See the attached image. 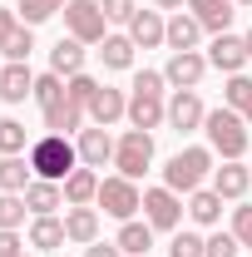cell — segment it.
Wrapping results in <instances>:
<instances>
[{"mask_svg": "<svg viewBox=\"0 0 252 257\" xmlns=\"http://www.w3.org/2000/svg\"><path fill=\"white\" fill-rule=\"evenodd\" d=\"M237 252H242L237 232H213V237H208V257H237Z\"/></svg>", "mask_w": 252, "mask_h": 257, "instance_id": "f35d334b", "label": "cell"}, {"mask_svg": "<svg viewBox=\"0 0 252 257\" xmlns=\"http://www.w3.org/2000/svg\"><path fill=\"white\" fill-rule=\"evenodd\" d=\"M213 149H203V144H193V149H178L173 159L163 163V188H173L178 198H188V193L203 188V178L213 173Z\"/></svg>", "mask_w": 252, "mask_h": 257, "instance_id": "3957f363", "label": "cell"}, {"mask_svg": "<svg viewBox=\"0 0 252 257\" xmlns=\"http://www.w3.org/2000/svg\"><path fill=\"white\" fill-rule=\"evenodd\" d=\"M232 232H237V242L252 252V208L242 203V208H232Z\"/></svg>", "mask_w": 252, "mask_h": 257, "instance_id": "ab89813d", "label": "cell"}, {"mask_svg": "<svg viewBox=\"0 0 252 257\" xmlns=\"http://www.w3.org/2000/svg\"><path fill=\"white\" fill-rule=\"evenodd\" d=\"M50 69H55L60 79H74V74H84V45H79L74 35L55 40V50H50Z\"/></svg>", "mask_w": 252, "mask_h": 257, "instance_id": "ffe728a7", "label": "cell"}, {"mask_svg": "<svg viewBox=\"0 0 252 257\" xmlns=\"http://www.w3.org/2000/svg\"><path fill=\"white\" fill-rule=\"evenodd\" d=\"M20 257H30V252H20Z\"/></svg>", "mask_w": 252, "mask_h": 257, "instance_id": "7dc6e473", "label": "cell"}, {"mask_svg": "<svg viewBox=\"0 0 252 257\" xmlns=\"http://www.w3.org/2000/svg\"><path fill=\"white\" fill-rule=\"evenodd\" d=\"M64 89H69V99H74V104H84V114H89V99H94L99 79H94V74H74V79H64Z\"/></svg>", "mask_w": 252, "mask_h": 257, "instance_id": "d590c367", "label": "cell"}, {"mask_svg": "<svg viewBox=\"0 0 252 257\" xmlns=\"http://www.w3.org/2000/svg\"><path fill=\"white\" fill-rule=\"evenodd\" d=\"M203 35H208V30L198 25L193 10H173V15H168V40H163V45H168V50H198Z\"/></svg>", "mask_w": 252, "mask_h": 257, "instance_id": "d6986e66", "label": "cell"}, {"mask_svg": "<svg viewBox=\"0 0 252 257\" xmlns=\"http://www.w3.org/2000/svg\"><path fill=\"white\" fill-rule=\"evenodd\" d=\"M119 119H129V94H124V89H109V84H99L94 99H89V124L109 128V124H119Z\"/></svg>", "mask_w": 252, "mask_h": 257, "instance_id": "4fadbf2b", "label": "cell"}, {"mask_svg": "<svg viewBox=\"0 0 252 257\" xmlns=\"http://www.w3.org/2000/svg\"><path fill=\"white\" fill-rule=\"evenodd\" d=\"M129 40H134L139 50L163 45V40H168V20H163V10H144V5H139V15L129 20Z\"/></svg>", "mask_w": 252, "mask_h": 257, "instance_id": "2e32d148", "label": "cell"}, {"mask_svg": "<svg viewBox=\"0 0 252 257\" xmlns=\"http://www.w3.org/2000/svg\"><path fill=\"white\" fill-rule=\"evenodd\" d=\"M25 193H0V227H20L25 223Z\"/></svg>", "mask_w": 252, "mask_h": 257, "instance_id": "e575fe53", "label": "cell"}, {"mask_svg": "<svg viewBox=\"0 0 252 257\" xmlns=\"http://www.w3.org/2000/svg\"><path fill=\"white\" fill-rule=\"evenodd\" d=\"M242 40H247V60H252V30H247V35H242Z\"/></svg>", "mask_w": 252, "mask_h": 257, "instance_id": "f6af8a7d", "label": "cell"}, {"mask_svg": "<svg viewBox=\"0 0 252 257\" xmlns=\"http://www.w3.org/2000/svg\"><path fill=\"white\" fill-rule=\"evenodd\" d=\"M0 99H5V104H25V99H35V74H30V64L5 60V69H0Z\"/></svg>", "mask_w": 252, "mask_h": 257, "instance_id": "ac0fdd59", "label": "cell"}, {"mask_svg": "<svg viewBox=\"0 0 252 257\" xmlns=\"http://www.w3.org/2000/svg\"><path fill=\"white\" fill-rule=\"evenodd\" d=\"M168 257H208V237H198V232H173Z\"/></svg>", "mask_w": 252, "mask_h": 257, "instance_id": "836d02e7", "label": "cell"}, {"mask_svg": "<svg viewBox=\"0 0 252 257\" xmlns=\"http://www.w3.org/2000/svg\"><path fill=\"white\" fill-rule=\"evenodd\" d=\"M134 40L129 35H109L104 40V50H99V60H104V69H134Z\"/></svg>", "mask_w": 252, "mask_h": 257, "instance_id": "83f0119b", "label": "cell"}, {"mask_svg": "<svg viewBox=\"0 0 252 257\" xmlns=\"http://www.w3.org/2000/svg\"><path fill=\"white\" fill-rule=\"evenodd\" d=\"M99 5H104V20H109V25H129V20L139 15L134 0H99Z\"/></svg>", "mask_w": 252, "mask_h": 257, "instance_id": "74e56055", "label": "cell"}, {"mask_svg": "<svg viewBox=\"0 0 252 257\" xmlns=\"http://www.w3.org/2000/svg\"><path fill=\"white\" fill-rule=\"evenodd\" d=\"M64 5H69V0H20V5H15V15H20L25 25H45L50 15H60Z\"/></svg>", "mask_w": 252, "mask_h": 257, "instance_id": "d6a6232c", "label": "cell"}, {"mask_svg": "<svg viewBox=\"0 0 252 257\" xmlns=\"http://www.w3.org/2000/svg\"><path fill=\"white\" fill-rule=\"evenodd\" d=\"M64 242H69V237H64V218L50 213V218H35L30 223V247L35 252H55V247H64Z\"/></svg>", "mask_w": 252, "mask_h": 257, "instance_id": "d4e9b609", "label": "cell"}, {"mask_svg": "<svg viewBox=\"0 0 252 257\" xmlns=\"http://www.w3.org/2000/svg\"><path fill=\"white\" fill-rule=\"evenodd\" d=\"M208 69H213V64H208V55H198V50H173V55H168V64H163V79H168L173 89H198Z\"/></svg>", "mask_w": 252, "mask_h": 257, "instance_id": "ba28073f", "label": "cell"}, {"mask_svg": "<svg viewBox=\"0 0 252 257\" xmlns=\"http://www.w3.org/2000/svg\"><path fill=\"white\" fill-rule=\"evenodd\" d=\"M30 183H35V168H30V159H20V154L0 159V193H25Z\"/></svg>", "mask_w": 252, "mask_h": 257, "instance_id": "4316f807", "label": "cell"}, {"mask_svg": "<svg viewBox=\"0 0 252 257\" xmlns=\"http://www.w3.org/2000/svg\"><path fill=\"white\" fill-rule=\"evenodd\" d=\"M64 237L79 242V247L99 242V208H69L64 213Z\"/></svg>", "mask_w": 252, "mask_h": 257, "instance_id": "44dd1931", "label": "cell"}, {"mask_svg": "<svg viewBox=\"0 0 252 257\" xmlns=\"http://www.w3.org/2000/svg\"><path fill=\"white\" fill-rule=\"evenodd\" d=\"M252 188V168L242 159H222V168H213V193H222V203H242Z\"/></svg>", "mask_w": 252, "mask_h": 257, "instance_id": "8fae6325", "label": "cell"}, {"mask_svg": "<svg viewBox=\"0 0 252 257\" xmlns=\"http://www.w3.org/2000/svg\"><path fill=\"white\" fill-rule=\"evenodd\" d=\"M119 247H124V257H149V247H154V227L139 223V218H129V223H119V237H114Z\"/></svg>", "mask_w": 252, "mask_h": 257, "instance_id": "484cf974", "label": "cell"}, {"mask_svg": "<svg viewBox=\"0 0 252 257\" xmlns=\"http://www.w3.org/2000/svg\"><path fill=\"white\" fill-rule=\"evenodd\" d=\"M99 183H104V178H99L94 168H84V163H79V168L60 183V188H64V208H89V203L99 198Z\"/></svg>", "mask_w": 252, "mask_h": 257, "instance_id": "e0dca14e", "label": "cell"}, {"mask_svg": "<svg viewBox=\"0 0 252 257\" xmlns=\"http://www.w3.org/2000/svg\"><path fill=\"white\" fill-rule=\"evenodd\" d=\"M203 119H208V109H203L198 89H173V99H168V128H178V134H198Z\"/></svg>", "mask_w": 252, "mask_h": 257, "instance_id": "30bf717a", "label": "cell"}, {"mask_svg": "<svg viewBox=\"0 0 252 257\" xmlns=\"http://www.w3.org/2000/svg\"><path fill=\"white\" fill-rule=\"evenodd\" d=\"M60 15H64V30L74 35L79 45H104L109 40V20H104L99 0H69Z\"/></svg>", "mask_w": 252, "mask_h": 257, "instance_id": "5b68a950", "label": "cell"}, {"mask_svg": "<svg viewBox=\"0 0 252 257\" xmlns=\"http://www.w3.org/2000/svg\"><path fill=\"white\" fill-rule=\"evenodd\" d=\"M20 252H25L20 227H0V257H20Z\"/></svg>", "mask_w": 252, "mask_h": 257, "instance_id": "60d3db41", "label": "cell"}, {"mask_svg": "<svg viewBox=\"0 0 252 257\" xmlns=\"http://www.w3.org/2000/svg\"><path fill=\"white\" fill-rule=\"evenodd\" d=\"M188 10L198 15V25L208 35H227L232 15H237V0H188Z\"/></svg>", "mask_w": 252, "mask_h": 257, "instance_id": "9a60e30c", "label": "cell"}, {"mask_svg": "<svg viewBox=\"0 0 252 257\" xmlns=\"http://www.w3.org/2000/svg\"><path fill=\"white\" fill-rule=\"evenodd\" d=\"M208 64H213V69H222V74H242V69H247V40H242V35H213V45H208Z\"/></svg>", "mask_w": 252, "mask_h": 257, "instance_id": "9c48e42d", "label": "cell"}, {"mask_svg": "<svg viewBox=\"0 0 252 257\" xmlns=\"http://www.w3.org/2000/svg\"><path fill=\"white\" fill-rule=\"evenodd\" d=\"M149 163H154V134H149V128H124L119 144H114V168L139 183V178L149 173Z\"/></svg>", "mask_w": 252, "mask_h": 257, "instance_id": "277c9868", "label": "cell"}, {"mask_svg": "<svg viewBox=\"0 0 252 257\" xmlns=\"http://www.w3.org/2000/svg\"><path fill=\"white\" fill-rule=\"evenodd\" d=\"M64 94H69V89H64V79L55 74V69H50V74H35V104H40V114H45V109H55Z\"/></svg>", "mask_w": 252, "mask_h": 257, "instance_id": "4dcf8cb0", "label": "cell"}, {"mask_svg": "<svg viewBox=\"0 0 252 257\" xmlns=\"http://www.w3.org/2000/svg\"><path fill=\"white\" fill-rule=\"evenodd\" d=\"M237 5H252V0H237Z\"/></svg>", "mask_w": 252, "mask_h": 257, "instance_id": "bcb514c9", "label": "cell"}, {"mask_svg": "<svg viewBox=\"0 0 252 257\" xmlns=\"http://www.w3.org/2000/svg\"><path fill=\"white\" fill-rule=\"evenodd\" d=\"M30 168H35V178H45V183H64L79 168V149L69 144V134H45V139L30 144Z\"/></svg>", "mask_w": 252, "mask_h": 257, "instance_id": "6da1fadb", "label": "cell"}, {"mask_svg": "<svg viewBox=\"0 0 252 257\" xmlns=\"http://www.w3.org/2000/svg\"><path fill=\"white\" fill-rule=\"evenodd\" d=\"M114 144L119 139H109V128H79V139H74V149H79V163L84 168H104V163L114 159Z\"/></svg>", "mask_w": 252, "mask_h": 257, "instance_id": "5bb4252c", "label": "cell"}, {"mask_svg": "<svg viewBox=\"0 0 252 257\" xmlns=\"http://www.w3.org/2000/svg\"><path fill=\"white\" fill-rule=\"evenodd\" d=\"M84 119H89L84 104H74L69 94H64L55 109H45V128H50V134H74V128H84Z\"/></svg>", "mask_w": 252, "mask_h": 257, "instance_id": "7402d4cb", "label": "cell"}, {"mask_svg": "<svg viewBox=\"0 0 252 257\" xmlns=\"http://www.w3.org/2000/svg\"><path fill=\"white\" fill-rule=\"evenodd\" d=\"M158 10H183V5H188V0H154Z\"/></svg>", "mask_w": 252, "mask_h": 257, "instance_id": "ee69618b", "label": "cell"}, {"mask_svg": "<svg viewBox=\"0 0 252 257\" xmlns=\"http://www.w3.org/2000/svg\"><path fill=\"white\" fill-rule=\"evenodd\" d=\"M99 208L109 213V218H119V223H129L139 208H144V193H139V183L134 178H124V173H114V178H104L99 183Z\"/></svg>", "mask_w": 252, "mask_h": 257, "instance_id": "8992f818", "label": "cell"}, {"mask_svg": "<svg viewBox=\"0 0 252 257\" xmlns=\"http://www.w3.org/2000/svg\"><path fill=\"white\" fill-rule=\"evenodd\" d=\"M222 104L247 114L252 109V74H227V89H222Z\"/></svg>", "mask_w": 252, "mask_h": 257, "instance_id": "1f68e13d", "label": "cell"}, {"mask_svg": "<svg viewBox=\"0 0 252 257\" xmlns=\"http://www.w3.org/2000/svg\"><path fill=\"white\" fill-rule=\"evenodd\" d=\"M30 50H35V25H25V20H20L15 30L5 35L0 55H5V60H15V64H25V60H30Z\"/></svg>", "mask_w": 252, "mask_h": 257, "instance_id": "f1b7e54d", "label": "cell"}, {"mask_svg": "<svg viewBox=\"0 0 252 257\" xmlns=\"http://www.w3.org/2000/svg\"><path fill=\"white\" fill-rule=\"evenodd\" d=\"M20 25V15H15V5H0V45H5V35Z\"/></svg>", "mask_w": 252, "mask_h": 257, "instance_id": "7bdbcfd3", "label": "cell"}, {"mask_svg": "<svg viewBox=\"0 0 252 257\" xmlns=\"http://www.w3.org/2000/svg\"><path fill=\"white\" fill-rule=\"evenodd\" d=\"M188 218L198 227H218V218H222V193H213V188L188 193Z\"/></svg>", "mask_w": 252, "mask_h": 257, "instance_id": "cb8c5ba5", "label": "cell"}, {"mask_svg": "<svg viewBox=\"0 0 252 257\" xmlns=\"http://www.w3.org/2000/svg\"><path fill=\"white\" fill-rule=\"evenodd\" d=\"M30 128L20 124V119H0V159H10V154H20V149H30Z\"/></svg>", "mask_w": 252, "mask_h": 257, "instance_id": "f546056e", "label": "cell"}, {"mask_svg": "<svg viewBox=\"0 0 252 257\" xmlns=\"http://www.w3.org/2000/svg\"><path fill=\"white\" fill-rule=\"evenodd\" d=\"M144 223L154 232H178L183 223V198L173 188H144Z\"/></svg>", "mask_w": 252, "mask_h": 257, "instance_id": "52a82bcc", "label": "cell"}, {"mask_svg": "<svg viewBox=\"0 0 252 257\" xmlns=\"http://www.w3.org/2000/svg\"><path fill=\"white\" fill-rule=\"evenodd\" d=\"M158 124H168V99L163 94H134L129 89V128H149L154 134Z\"/></svg>", "mask_w": 252, "mask_h": 257, "instance_id": "7c38bea8", "label": "cell"}, {"mask_svg": "<svg viewBox=\"0 0 252 257\" xmlns=\"http://www.w3.org/2000/svg\"><path fill=\"white\" fill-rule=\"evenodd\" d=\"M84 257H124V247H119V242H89Z\"/></svg>", "mask_w": 252, "mask_h": 257, "instance_id": "b9f144b4", "label": "cell"}, {"mask_svg": "<svg viewBox=\"0 0 252 257\" xmlns=\"http://www.w3.org/2000/svg\"><path fill=\"white\" fill-rule=\"evenodd\" d=\"M163 89H168L163 69H139L134 74V94H163Z\"/></svg>", "mask_w": 252, "mask_h": 257, "instance_id": "8d00e7d4", "label": "cell"}, {"mask_svg": "<svg viewBox=\"0 0 252 257\" xmlns=\"http://www.w3.org/2000/svg\"><path fill=\"white\" fill-rule=\"evenodd\" d=\"M25 208H30L35 218H50L55 208H64V188H60V183H45V178H35L30 188H25Z\"/></svg>", "mask_w": 252, "mask_h": 257, "instance_id": "603a6c76", "label": "cell"}, {"mask_svg": "<svg viewBox=\"0 0 252 257\" xmlns=\"http://www.w3.org/2000/svg\"><path fill=\"white\" fill-rule=\"evenodd\" d=\"M203 134H208V149L218 154V159H242L247 154V144H252V134H247V119L237 114V109H208V119H203Z\"/></svg>", "mask_w": 252, "mask_h": 257, "instance_id": "7a4b0ae2", "label": "cell"}]
</instances>
